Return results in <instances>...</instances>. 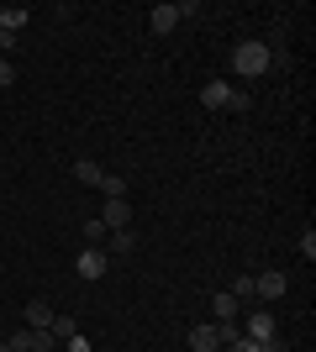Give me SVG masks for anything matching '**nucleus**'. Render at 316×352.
<instances>
[{"instance_id":"9","label":"nucleus","mask_w":316,"mask_h":352,"mask_svg":"<svg viewBox=\"0 0 316 352\" xmlns=\"http://www.w3.org/2000/svg\"><path fill=\"white\" fill-rule=\"evenodd\" d=\"M148 27L158 32V37H164V32H174V27H180V11H174V6L164 0V6H153V11H148Z\"/></svg>"},{"instance_id":"11","label":"nucleus","mask_w":316,"mask_h":352,"mask_svg":"<svg viewBox=\"0 0 316 352\" xmlns=\"http://www.w3.org/2000/svg\"><path fill=\"white\" fill-rule=\"evenodd\" d=\"M27 321H32V331H48V326H53V305H48V300H32Z\"/></svg>"},{"instance_id":"4","label":"nucleus","mask_w":316,"mask_h":352,"mask_svg":"<svg viewBox=\"0 0 316 352\" xmlns=\"http://www.w3.org/2000/svg\"><path fill=\"white\" fill-rule=\"evenodd\" d=\"M242 337H248V342H269V337H274V310H264V305L248 310V326H242Z\"/></svg>"},{"instance_id":"8","label":"nucleus","mask_w":316,"mask_h":352,"mask_svg":"<svg viewBox=\"0 0 316 352\" xmlns=\"http://www.w3.org/2000/svg\"><path fill=\"white\" fill-rule=\"evenodd\" d=\"M190 352H222V331H216V321H211V326H190Z\"/></svg>"},{"instance_id":"20","label":"nucleus","mask_w":316,"mask_h":352,"mask_svg":"<svg viewBox=\"0 0 316 352\" xmlns=\"http://www.w3.org/2000/svg\"><path fill=\"white\" fill-rule=\"evenodd\" d=\"M227 352H258V342H248V337H238V342H227Z\"/></svg>"},{"instance_id":"22","label":"nucleus","mask_w":316,"mask_h":352,"mask_svg":"<svg viewBox=\"0 0 316 352\" xmlns=\"http://www.w3.org/2000/svg\"><path fill=\"white\" fill-rule=\"evenodd\" d=\"M0 352H11V347H6V342H0Z\"/></svg>"},{"instance_id":"17","label":"nucleus","mask_w":316,"mask_h":352,"mask_svg":"<svg viewBox=\"0 0 316 352\" xmlns=\"http://www.w3.org/2000/svg\"><path fill=\"white\" fill-rule=\"evenodd\" d=\"M132 248H137L132 232H111V252H132Z\"/></svg>"},{"instance_id":"5","label":"nucleus","mask_w":316,"mask_h":352,"mask_svg":"<svg viewBox=\"0 0 316 352\" xmlns=\"http://www.w3.org/2000/svg\"><path fill=\"white\" fill-rule=\"evenodd\" d=\"M74 268H79V279H90V284H95V279H105L111 258H105L101 248H85V252H79V263H74Z\"/></svg>"},{"instance_id":"1","label":"nucleus","mask_w":316,"mask_h":352,"mask_svg":"<svg viewBox=\"0 0 316 352\" xmlns=\"http://www.w3.org/2000/svg\"><path fill=\"white\" fill-rule=\"evenodd\" d=\"M232 69L242 74V79H258V74L274 69V47H264L258 37H242L238 47H232Z\"/></svg>"},{"instance_id":"19","label":"nucleus","mask_w":316,"mask_h":352,"mask_svg":"<svg viewBox=\"0 0 316 352\" xmlns=\"http://www.w3.org/2000/svg\"><path fill=\"white\" fill-rule=\"evenodd\" d=\"M0 85H16V63L11 58H0Z\"/></svg>"},{"instance_id":"21","label":"nucleus","mask_w":316,"mask_h":352,"mask_svg":"<svg viewBox=\"0 0 316 352\" xmlns=\"http://www.w3.org/2000/svg\"><path fill=\"white\" fill-rule=\"evenodd\" d=\"M69 352H90V342H85V331H79V337H69Z\"/></svg>"},{"instance_id":"6","label":"nucleus","mask_w":316,"mask_h":352,"mask_svg":"<svg viewBox=\"0 0 316 352\" xmlns=\"http://www.w3.org/2000/svg\"><path fill=\"white\" fill-rule=\"evenodd\" d=\"M6 347L11 352H53V331H16Z\"/></svg>"},{"instance_id":"3","label":"nucleus","mask_w":316,"mask_h":352,"mask_svg":"<svg viewBox=\"0 0 316 352\" xmlns=\"http://www.w3.org/2000/svg\"><path fill=\"white\" fill-rule=\"evenodd\" d=\"M285 289H290V279L280 274V268H264V274H253V294H258V305H264V300H285Z\"/></svg>"},{"instance_id":"18","label":"nucleus","mask_w":316,"mask_h":352,"mask_svg":"<svg viewBox=\"0 0 316 352\" xmlns=\"http://www.w3.org/2000/svg\"><path fill=\"white\" fill-rule=\"evenodd\" d=\"M301 252H306V263H316V232H311V226L301 232Z\"/></svg>"},{"instance_id":"16","label":"nucleus","mask_w":316,"mask_h":352,"mask_svg":"<svg viewBox=\"0 0 316 352\" xmlns=\"http://www.w3.org/2000/svg\"><path fill=\"white\" fill-rule=\"evenodd\" d=\"M48 331L69 342V337H79V321H74V316H53V326H48Z\"/></svg>"},{"instance_id":"14","label":"nucleus","mask_w":316,"mask_h":352,"mask_svg":"<svg viewBox=\"0 0 316 352\" xmlns=\"http://www.w3.org/2000/svg\"><path fill=\"white\" fill-rule=\"evenodd\" d=\"M211 310H216V321H238V300H232V294H216V300H211Z\"/></svg>"},{"instance_id":"12","label":"nucleus","mask_w":316,"mask_h":352,"mask_svg":"<svg viewBox=\"0 0 316 352\" xmlns=\"http://www.w3.org/2000/svg\"><path fill=\"white\" fill-rule=\"evenodd\" d=\"M74 179H79V184H95V190H101L105 168H101V163H95V158H79V163H74Z\"/></svg>"},{"instance_id":"7","label":"nucleus","mask_w":316,"mask_h":352,"mask_svg":"<svg viewBox=\"0 0 316 352\" xmlns=\"http://www.w3.org/2000/svg\"><path fill=\"white\" fill-rule=\"evenodd\" d=\"M95 221H101L105 232H127V221H132V206H127V200H105V210H101Z\"/></svg>"},{"instance_id":"15","label":"nucleus","mask_w":316,"mask_h":352,"mask_svg":"<svg viewBox=\"0 0 316 352\" xmlns=\"http://www.w3.org/2000/svg\"><path fill=\"white\" fill-rule=\"evenodd\" d=\"M101 195H105V200H127V179H121V174H105L101 179Z\"/></svg>"},{"instance_id":"10","label":"nucleus","mask_w":316,"mask_h":352,"mask_svg":"<svg viewBox=\"0 0 316 352\" xmlns=\"http://www.w3.org/2000/svg\"><path fill=\"white\" fill-rule=\"evenodd\" d=\"M232 300H238V305H258V294H253V274H238V279H232Z\"/></svg>"},{"instance_id":"13","label":"nucleus","mask_w":316,"mask_h":352,"mask_svg":"<svg viewBox=\"0 0 316 352\" xmlns=\"http://www.w3.org/2000/svg\"><path fill=\"white\" fill-rule=\"evenodd\" d=\"M27 21H32V11H21V6H16V11H0V32H6V37H16Z\"/></svg>"},{"instance_id":"2","label":"nucleus","mask_w":316,"mask_h":352,"mask_svg":"<svg viewBox=\"0 0 316 352\" xmlns=\"http://www.w3.org/2000/svg\"><path fill=\"white\" fill-rule=\"evenodd\" d=\"M200 105H206V111H248L253 95H248V89H232L227 79H211V85L200 89Z\"/></svg>"}]
</instances>
